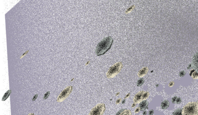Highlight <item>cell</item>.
<instances>
[{"instance_id": "1", "label": "cell", "mask_w": 198, "mask_h": 115, "mask_svg": "<svg viewBox=\"0 0 198 115\" xmlns=\"http://www.w3.org/2000/svg\"><path fill=\"white\" fill-rule=\"evenodd\" d=\"M113 38L108 37L99 43L96 48V53L97 56L104 54L109 50L113 43Z\"/></svg>"}, {"instance_id": "2", "label": "cell", "mask_w": 198, "mask_h": 115, "mask_svg": "<svg viewBox=\"0 0 198 115\" xmlns=\"http://www.w3.org/2000/svg\"><path fill=\"white\" fill-rule=\"evenodd\" d=\"M183 115H198V105L195 102L189 103L182 109Z\"/></svg>"}, {"instance_id": "3", "label": "cell", "mask_w": 198, "mask_h": 115, "mask_svg": "<svg viewBox=\"0 0 198 115\" xmlns=\"http://www.w3.org/2000/svg\"><path fill=\"white\" fill-rule=\"evenodd\" d=\"M122 66V63L118 62L111 67L107 74V77L110 78L116 75L121 70Z\"/></svg>"}, {"instance_id": "4", "label": "cell", "mask_w": 198, "mask_h": 115, "mask_svg": "<svg viewBox=\"0 0 198 115\" xmlns=\"http://www.w3.org/2000/svg\"><path fill=\"white\" fill-rule=\"evenodd\" d=\"M105 110V104L101 103L92 109L89 115H103Z\"/></svg>"}, {"instance_id": "5", "label": "cell", "mask_w": 198, "mask_h": 115, "mask_svg": "<svg viewBox=\"0 0 198 115\" xmlns=\"http://www.w3.org/2000/svg\"><path fill=\"white\" fill-rule=\"evenodd\" d=\"M73 86H70L64 89L61 94L58 96L57 99V101L58 102H62L64 100L67 98L73 90Z\"/></svg>"}, {"instance_id": "6", "label": "cell", "mask_w": 198, "mask_h": 115, "mask_svg": "<svg viewBox=\"0 0 198 115\" xmlns=\"http://www.w3.org/2000/svg\"><path fill=\"white\" fill-rule=\"evenodd\" d=\"M145 91H142L139 92L137 95L135 96L134 99V101L135 103H140L143 100L142 97L143 95L144 94Z\"/></svg>"}, {"instance_id": "7", "label": "cell", "mask_w": 198, "mask_h": 115, "mask_svg": "<svg viewBox=\"0 0 198 115\" xmlns=\"http://www.w3.org/2000/svg\"><path fill=\"white\" fill-rule=\"evenodd\" d=\"M193 64L194 68L198 73V53L195 55L194 57Z\"/></svg>"}, {"instance_id": "8", "label": "cell", "mask_w": 198, "mask_h": 115, "mask_svg": "<svg viewBox=\"0 0 198 115\" xmlns=\"http://www.w3.org/2000/svg\"><path fill=\"white\" fill-rule=\"evenodd\" d=\"M116 115H132V113L130 110L124 109L119 111Z\"/></svg>"}, {"instance_id": "9", "label": "cell", "mask_w": 198, "mask_h": 115, "mask_svg": "<svg viewBox=\"0 0 198 115\" xmlns=\"http://www.w3.org/2000/svg\"><path fill=\"white\" fill-rule=\"evenodd\" d=\"M148 102L147 100H145L142 101L139 105V106H140L139 107L140 108V110L141 111L145 110L148 108Z\"/></svg>"}, {"instance_id": "10", "label": "cell", "mask_w": 198, "mask_h": 115, "mask_svg": "<svg viewBox=\"0 0 198 115\" xmlns=\"http://www.w3.org/2000/svg\"><path fill=\"white\" fill-rule=\"evenodd\" d=\"M170 102L168 100H165L161 103V107L163 109H166L169 107Z\"/></svg>"}, {"instance_id": "11", "label": "cell", "mask_w": 198, "mask_h": 115, "mask_svg": "<svg viewBox=\"0 0 198 115\" xmlns=\"http://www.w3.org/2000/svg\"><path fill=\"white\" fill-rule=\"evenodd\" d=\"M11 93V90H8L7 92H6V93H5L3 97H2V101H4L5 100H6L9 97V96H10Z\"/></svg>"}, {"instance_id": "12", "label": "cell", "mask_w": 198, "mask_h": 115, "mask_svg": "<svg viewBox=\"0 0 198 115\" xmlns=\"http://www.w3.org/2000/svg\"><path fill=\"white\" fill-rule=\"evenodd\" d=\"M147 72V69L146 68H143L142 69L140 70L139 73V75L140 76H142L145 74Z\"/></svg>"}, {"instance_id": "13", "label": "cell", "mask_w": 198, "mask_h": 115, "mask_svg": "<svg viewBox=\"0 0 198 115\" xmlns=\"http://www.w3.org/2000/svg\"><path fill=\"white\" fill-rule=\"evenodd\" d=\"M172 115H183L182 114V109H179L176 110L172 113Z\"/></svg>"}, {"instance_id": "14", "label": "cell", "mask_w": 198, "mask_h": 115, "mask_svg": "<svg viewBox=\"0 0 198 115\" xmlns=\"http://www.w3.org/2000/svg\"><path fill=\"white\" fill-rule=\"evenodd\" d=\"M144 79L143 78L140 79L138 81V82L137 83V86H141L142 85L143 83H144Z\"/></svg>"}, {"instance_id": "15", "label": "cell", "mask_w": 198, "mask_h": 115, "mask_svg": "<svg viewBox=\"0 0 198 115\" xmlns=\"http://www.w3.org/2000/svg\"><path fill=\"white\" fill-rule=\"evenodd\" d=\"M149 96V93L148 92H145L143 95V100L146 99Z\"/></svg>"}, {"instance_id": "16", "label": "cell", "mask_w": 198, "mask_h": 115, "mask_svg": "<svg viewBox=\"0 0 198 115\" xmlns=\"http://www.w3.org/2000/svg\"><path fill=\"white\" fill-rule=\"evenodd\" d=\"M50 92H47L46 93H45V94L44 95V100H46L47 98L49 97V95H50Z\"/></svg>"}, {"instance_id": "17", "label": "cell", "mask_w": 198, "mask_h": 115, "mask_svg": "<svg viewBox=\"0 0 198 115\" xmlns=\"http://www.w3.org/2000/svg\"><path fill=\"white\" fill-rule=\"evenodd\" d=\"M182 102V99L180 97H177V99H176V103L177 104H181V103Z\"/></svg>"}, {"instance_id": "18", "label": "cell", "mask_w": 198, "mask_h": 115, "mask_svg": "<svg viewBox=\"0 0 198 115\" xmlns=\"http://www.w3.org/2000/svg\"><path fill=\"white\" fill-rule=\"evenodd\" d=\"M185 72L184 71H182L180 72V73H179V76L181 77H184V76L185 75Z\"/></svg>"}, {"instance_id": "19", "label": "cell", "mask_w": 198, "mask_h": 115, "mask_svg": "<svg viewBox=\"0 0 198 115\" xmlns=\"http://www.w3.org/2000/svg\"><path fill=\"white\" fill-rule=\"evenodd\" d=\"M177 97H174L173 98H172V103H173V104L176 103V99H177Z\"/></svg>"}, {"instance_id": "20", "label": "cell", "mask_w": 198, "mask_h": 115, "mask_svg": "<svg viewBox=\"0 0 198 115\" xmlns=\"http://www.w3.org/2000/svg\"><path fill=\"white\" fill-rule=\"evenodd\" d=\"M38 97V94H36L33 97V99H32V101H34L35 100L37 99V97Z\"/></svg>"}, {"instance_id": "21", "label": "cell", "mask_w": 198, "mask_h": 115, "mask_svg": "<svg viewBox=\"0 0 198 115\" xmlns=\"http://www.w3.org/2000/svg\"><path fill=\"white\" fill-rule=\"evenodd\" d=\"M148 113H149V115H153L154 113V111L153 110H151L149 111Z\"/></svg>"}, {"instance_id": "22", "label": "cell", "mask_w": 198, "mask_h": 115, "mask_svg": "<svg viewBox=\"0 0 198 115\" xmlns=\"http://www.w3.org/2000/svg\"><path fill=\"white\" fill-rule=\"evenodd\" d=\"M140 108L138 107L137 109H136V111H135V112H136V113H137V112H138L139 111H140Z\"/></svg>"}, {"instance_id": "23", "label": "cell", "mask_w": 198, "mask_h": 115, "mask_svg": "<svg viewBox=\"0 0 198 115\" xmlns=\"http://www.w3.org/2000/svg\"><path fill=\"white\" fill-rule=\"evenodd\" d=\"M173 83V82L171 83H170V84L169 86H173L174 85V84H172V83Z\"/></svg>"}, {"instance_id": "24", "label": "cell", "mask_w": 198, "mask_h": 115, "mask_svg": "<svg viewBox=\"0 0 198 115\" xmlns=\"http://www.w3.org/2000/svg\"><path fill=\"white\" fill-rule=\"evenodd\" d=\"M120 99L118 100L117 101H116V103H117V104L119 103L120 102Z\"/></svg>"}, {"instance_id": "25", "label": "cell", "mask_w": 198, "mask_h": 115, "mask_svg": "<svg viewBox=\"0 0 198 115\" xmlns=\"http://www.w3.org/2000/svg\"><path fill=\"white\" fill-rule=\"evenodd\" d=\"M143 115H146V114H147V112L146 111H144V112H143Z\"/></svg>"}, {"instance_id": "26", "label": "cell", "mask_w": 198, "mask_h": 115, "mask_svg": "<svg viewBox=\"0 0 198 115\" xmlns=\"http://www.w3.org/2000/svg\"><path fill=\"white\" fill-rule=\"evenodd\" d=\"M125 100H123L122 101V104H124V103H125Z\"/></svg>"}, {"instance_id": "27", "label": "cell", "mask_w": 198, "mask_h": 115, "mask_svg": "<svg viewBox=\"0 0 198 115\" xmlns=\"http://www.w3.org/2000/svg\"><path fill=\"white\" fill-rule=\"evenodd\" d=\"M28 115H34V113H30V114H29Z\"/></svg>"}, {"instance_id": "28", "label": "cell", "mask_w": 198, "mask_h": 115, "mask_svg": "<svg viewBox=\"0 0 198 115\" xmlns=\"http://www.w3.org/2000/svg\"><path fill=\"white\" fill-rule=\"evenodd\" d=\"M129 95H130V93H129V94H128V95H127V96H126V97H128V96H129Z\"/></svg>"}, {"instance_id": "29", "label": "cell", "mask_w": 198, "mask_h": 115, "mask_svg": "<svg viewBox=\"0 0 198 115\" xmlns=\"http://www.w3.org/2000/svg\"><path fill=\"white\" fill-rule=\"evenodd\" d=\"M197 105H198V101H197Z\"/></svg>"}, {"instance_id": "30", "label": "cell", "mask_w": 198, "mask_h": 115, "mask_svg": "<svg viewBox=\"0 0 198 115\" xmlns=\"http://www.w3.org/2000/svg\"></svg>"}]
</instances>
